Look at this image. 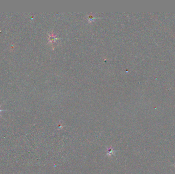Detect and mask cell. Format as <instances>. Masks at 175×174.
Wrapping results in <instances>:
<instances>
[{"instance_id":"6da1fadb","label":"cell","mask_w":175,"mask_h":174,"mask_svg":"<svg viewBox=\"0 0 175 174\" xmlns=\"http://www.w3.org/2000/svg\"><path fill=\"white\" fill-rule=\"evenodd\" d=\"M1 105H0V108H1ZM3 111L4 110H2V109H1V108H0V113H1V112L2 111Z\"/></svg>"}]
</instances>
